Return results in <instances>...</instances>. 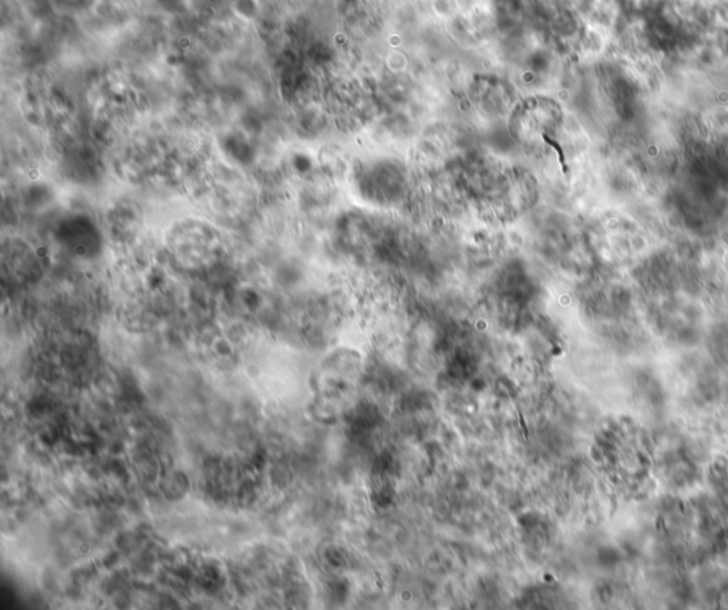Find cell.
I'll return each instance as SVG.
<instances>
[{"label": "cell", "mask_w": 728, "mask_h": 610, "mask_svg": "<svg viewBox=\"0 0 728 610\" xmlns=\"http://www.w3.org/2000/svg\"><path fill=\"white\" fill-rule=\"evenodd\" d=\"M164 253L184 271H206L225 262L231 243L225 229L203 216H180L164 229Z\"/></svg>", "instance_id": "cell-1"}, {"label": "cell", "mask_w": 728, "mask_h": 610, "mask_svg": "<svg viewBox=\"0 0 728 610\" xmlns=\"http://www.w3.org/2000/svg\"><path fill=\"white\" fill-rule=\"evenodd\" d=\"M656 525H657V527H656L657 528V531H660V529H665V521H663V518H657V522H656Z\"/></svg>", "instance_id": "cell-2"}]
</instances>
